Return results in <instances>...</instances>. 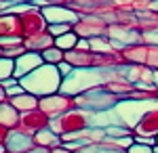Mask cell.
<instances>
[{"label": "cell", "mask_w": 158, "mask_h": 153, "mask_svg": "<svg viewBox=\"0 0 158 153\" xmlns=\"http://www.w3.org/2000/svg\"><path fill=\"white\" fill-rule=\"evenodd\" d=\"M78 153H124V151L114 149V147H103V145H86L82 149H78Z\"/></svg>", "instance_id": "8992f818"}, {"label": "cell", "mask_w": 158, "mask_h": 153, "mask_svg": "<svg viewBox=\"0 0 158 153\" xmlns=\"http://www.w3.org/2000/svg\"><path fill=\"white\" fill-rule=\"evenodd\" d=\"M112 36H122V34H118V29H116V32H112ZM127 38H129L131 42L135 40V36H133V34H127Z\"/></svg>", "instance_id": "ac0fdd59"}, {"label": "cell", "mask_w": 158, "mask_h": 153, "mask_svg": "<svg viewBox=\"0 0 158 153\" xmlns=\"http://www.w3.org/2000/svg\"><path fill=\"white\" fill-rule=\"evenodd\" d=\"M15 63H17V67H15V76H27V73L36 71L38 65H42V55L25 53V55H21Z\"/></svg>", "instance_id": "3957f363"}, {"label": "cell", "mask_w": 158, "mask_h": 153, "mask_svg": "<svg viewBox=\"0 0 158 153\" xmlns=\"http://www.w3.org/2000/svg\"><path fill=\"white\" fill-rule=\"evenodd\" d=\"M154 153H158V147H156V149H154Z\"/></svg>", "instance_id": "603a6c76"}, {"label": "cell", "mask_w": 158, "mask_h": 153, "mask_svg": "<svg viewBox=\"0 0 158 153\" xmlns=\"http://www.w3.org/2000/svg\"><path fill=\"white\" fill-rule=\"evenodd\" d=\"M103 82V71L101 69H76L70 73L68 82L61 86V90H70V92H80V90H86L95 84H101Z\"/></svg>", "instance_id": "7a4b0ae2"}, {"label": "cell", "mask_w": 158, "mask_h": 153, "mask_svg": "<svg viewBox=\"0 0 158 153\" xmlns=\"http://www.w3.org/2000/svg\"><path fill=\"white\" fill-rule=\"evenodd\" d=\"M127 151L129 153H154V149H150V145H143V143H133Z\"/></svg>", "instance_id": "7c38bea8"}, {"label": "cell", "mask_w": 158, "mask_h": 153, "mask_svg": "<svg viewBox=\"0 0 158 153\" xmlns=\"http://www.w3.org/2000/svg\"><path fill=\"white\" fill-rule=\"evenodd\" d=\"M74 44H76V36L74 34H63L55 40V46L61 48V50H68V48H72Z\"/></svg>", "instance_id": "ba28073f"}, {"label": "cell", "mask_w": 158, "mask_h": 153, "mask_svg": "<svg viewBox=\"0 0 158 153\" xmlns=\"http://www.w3.org/2000/svg\"><path fill=\"white\" fill-rule=\"evenodd\" d=\"M21 86L27 90H36V92H53L59 86V71L53 65H42L40 69L32 71L21 78Z\"/></svg>", "instance_id": "6da1fadb"}, {"label": "cell", "mask_w": 158, "mask_h": 153, "mask_svg": "<svg viewBox=\"0 0 158 153\" xmlns=\"http://www.w3.org/2000/svg\"><path fill=\"white\" fill-rule=\"evenodd\" d=\"M91 46L95 48V50H110V44H108V42L97 40V38H93V40H91Z\"/></svg>", "instance_id": "5bb4252c"}, {"label": "cell", "mask_w": 158, "mask_h": 153, "mask_svg": "<svg viewBox=\"0 0 158 153\" xmlns=\"http://www.w3.org/2000/svg\"><path fill=\"white\" fill-rule=\"evenodd\" d=\"M89 46H91V42H85V40H80V42H78V48H80V50H86Z\"/></svg>", "instance_id": "2e32d148"}, {"label": "cell", "mask_w": 158, "mask_h": 153, "mask_svg": "<svg viewBox=\"0 0 158 153\" xmlns=\"http://www.w3.org/2000/svg\"><path fill=\"white\" fill-rule=\"evenodd\" d=\"M152 9H156V11H158V0H156V2H152Z\"/></svg>", "instance_id": "7402d4cb"}, {"label": "cell", "mask_w": 158, "mask_h": 153, "mask_svg": "<svg viewBox=\"0 0 158 153\" xmlns=\"http://www.w3.org/2000/svg\"><path fill=\"white\" fill-rule=\"evenodd\" d=\"M15 67H17V63L9 57H4L2 63H0V76H2V80H11V73H15Z\"/></svg>", "instance_id": "52a82bcc"}, {"label": "cell", "mask_w": 158, "mask_h": 153, "mask_svg": "<svg viewBox=\"0 0 158 153\" xmlns=\"http://www.w3.org/2000/svg\"><path fill=\"white\" fill-rule=\"evenodd\" d=\"M32 136H27L23 132H11L9 134V139H6V145H9V149L15 153H21V151H30L32 149Z\"/></svg>", "instance_id": "5b68a950"}, {"label": "cell", "mask_w": 158, "mask_h": 153, "mask_svg": "<svg viewBox=\"0 0 158 153\" xmlns=\"http://www.w3.org/2000/svg\"><path fill=\"white\" fill-rule=\"evenodd\" d=\"M146 38H148V40H152V42H158V34H148Z\"/></svg>", "instance_id": "d6986e66"}, {"label": "cell", "mask_w": 158, "mask_h": 153, "mask_svg": "<svg viewBox=\"0 0 158 153\" xmlns=\"http://www.w3.org/2000/svg\"><path fill=\"white\" fill-rule=\"evenodd\" d=\"M154 82H156V86H158V71H154Z\"/></svg>", "instance_id": "44dd1931"}, {"label": "cell", "mask_w": 158, "mask_h": 153, "mask_svg": "<svg viewBox=\"0 0 158 153\" xmlns=\"http://www.w3.org/2000/svg\"><path fill=\"white\" fill-rule=\"evenodd\" d=\"M9 92H11V94H21V88H19V86H11Z\"/></svg>", "instance_id": "e0dca14e"}, {"label": "cell", "mask_w": 158, "mask_h": 153, "mask_svg": "<svg viewBox=\"0 0 158 153\" xmlns=\"http://www.w3.org/2000/svg\"><path fill=\"white\" fill-rule=\"evenodd\" d=\"M36 141L38 143H59V136L51 134V130H42V132L36 136Z\"/></svg>", "instance_id": "8fae6325"}, {"label": "cell", "mask_w": 158, "mask_h": 153, "mask_svg": "<svg viewBox=\"0 0 158 153\" xmlns=\"http://www.w3.org/2000/svg\"><path fill=\"white\" fill-rule=\"evenodd\" d=\"M25 153H49L47 149H30V151H25Z\"/></svg>", "instance_id": "ffe728a7"}, {"label": "cell", "mask_w": 158, "mask_h": 153, "mask_svg": "<svg viewBox=\"0 0 158 153\" xmlns=\"http://www.w3.org/2000/svg\"><path fill=\"white\" fill-rule=\"evenodd\" d=\"M42 59L44 61H53V63H61V48H51L42 53Z\"/></svg>", "instance_id": "30bf717a"}, {"label": "cell", "mask_w": 158, "mask_h": 153, "mask_svg": "<svg viewBox=\"0 0 158 153\" xmlns=\"http://www.w3.org/2000/svg\"><path fill=\"white\" fill-rule=\"evenodd\" d=\"M59 69H61V73H70V65L68 63H59Z\"/></svg>", "instance_id": "9a60e30c"}, {"label": "cell", "mask_w": 158, "mask_h": 153, "mask_svg": "<svg viewBox=\"0 0 158 153\" xmlns=\"http://www.w3.org/2000/svg\"><path fill=\"white\" fill-rule=\"evenodd\" d=\"M15 103L21 107H34L36 105V101H34V96H25V94H19V96H15Z\"/></svg>", "instance_id": "4fadbf2b"}, {"label": "cell", "mask_w": 158, "mask_h": 153, "mask_svg": "<svg viewBox=\"0 0 158 153\" xmlns=\"http://www.w3.org/2000/svg\"><path fill=\"white\" fill-rule=\"evenodd\" d=\"M42 15H44V19L51 21V23H74L78 19L72 11L59 9V6H44L42 9Z\"/></svg>", "instance_id": "277c9868"}, {"label": "cell", "mask_w": 158, "mask_h": 153, "mask_svg": "<svg viewBox=\"0 0 158 153\" xmlns=\"http://www.w3.org/2000/svg\"><path fill=\"white\" fill-rule=\"evenodd\" d=\"M49 32L53 36H63V34H70V23H51L49 25Z\"/></svg>", "instance_id": "9c48e42d"}]
</instances>
